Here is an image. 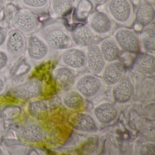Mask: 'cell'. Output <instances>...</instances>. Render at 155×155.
<instances>
[{
	"instance_id": "34",
	"label": "cell",
	"mask_w": 155,
	"mask_h": 155,
	"mask_svg": "<svg viewBox=\"0 0 155 155\" xmlns=\"http://www.w3.org/2000/svg\"><path fill=\"white\" fill-rule=\"evenodd\" d=\"M7 152L5 151V150H4V149L1 147V146H0V155H7Z\"/></svg>"
},
{
	"instance_id": "5",
	"label": "cell",
	"mask_w": 155,
	"mask_h": 155,
	"mask_svg": "<svg viewBox=\"0 0 155 155\" xmlns=\"http://www.w3.org/2000/svg\"><path fill=\"white\" fill-rule=\"evenodd\" d=\"M112 37L120 50L130 54L139 51L140 48L139 37L131 28L119 27L113 31Z\"/></svg>"
},
{
	"instance_id": "6",
	"label": "cell",
	"mask_w": 155,
	"mask_h": 155,
	"mask_svg": "<svg viewBox=\"0 0 155 155\" xmlns=\"http://www.w3.org/2000/svg\"><path fill=\"white\" fill-rule=\"evenodd\" d=\"M87 22L98 38L103 39L109 37L115 30L116 24L104 9L95 11Z\"/></svg>"
},
{
	"instance_id": "29",
	"label": "cell",
	"mask_w": 155,
	"mask_h": 155,
	"mask_svg": "<svg viewBox=\"0 0 155 155\" xmlns=\"http://www.w3.org/2000/svg\"><path fill=\"white\" fill-rule=\"evenodd\" d=\"M155 153V144L154 142H148L141 146L139 150L140 155H154Z\"/></svg>"
},
{
	"instance_id": "10",
	"label": "cell",
	"mask_w": 155,
	"mask_h": 155,
	"mask_svg": "<svg viewBox=\"0 0 155 155\" xmlns=\"http://www.w3.org/2000/svg\"><path fill=\"white\" fill-rule=\"evenodd\" d=\"M60 65L72 70H79L87 67L86 51L77 47H71L62 51Z\"/></svg>"
},
{
	"instance_id": "27",
	"label": "cell",
	"mask_w": 155,
	"mask_h": 155,
	"mask_svg": "<svg viewBox=\"0 0 155 155\" xmlns=\"http://www.w3.org/2000/svg\"><path fill=\"white\" fill-rule=\"evenodd\" d=\"M139 37L140 46L149 53L154 54L155 51V29L154 24L142 29Z\"/></svg>"
},
{
	"instance_id": "18",
	"label": "cell",
	"mask_w": 155,
	"mask_h": 155,
	"mask_svg": "<svg viewBox=\"0 0 155 155\" xmlns=\"http://www.w3.org/2000/svg\"><path fill=\"white\" fill-rule=\"evenodd\" d=\"M124 65L119 61L108 62L101 72L102 81L107 85L113 86L125 74Z\"/></svg>"
},
{
	"instance_id": "28",
	"label": "cell",
	"mask_w": 155,
	"mask_h": 155,
	"mask_svg": "<svg viewBox=\"0 0 155 155\" xmlns=\"http://www.w3.org/2000/svg\"><path fill=\"white\" fill-rule=\"evenodd\" d=\"M11 61L9 56L4 50L0 48V73H2L8 69Z\"/></svg>"
},
{
	"instance_id": "37",
	"label": "cell",
	"mask_w": 155,
	"mask_h": 155,
	"mask_svg": "<svg viewBox=\"0 0 155 155\" xmlns=\"http://www.w3.org/2000/svg\"><path fill=\"white\" fill-rule=\"evenodd\" d=\"M2 0H0V7L2 6Z\"/></svg>"
},
{
	"instance_id": "21",
	"label": "cell",
	"mask_w": 155,
	"mask_h": 155,
	"mask_svg": "<svg viewBox=\"0 0 155 155\" xmlns=\"http://www.w3.org/2000/svg\"><path fill=\"white\" fill-rule=\"evenodd\" d=\"M52 78L57 87L61 89L69 87L74 84L76 80V74L73 70L62 65L53 70Z\"/></svg>"
},
{
	"instance_id": "8",
	"label": "cell",
	"mask_w": 155,
	"mask_h": 155,
	"mask_svg": "<svg viewBox=\"0 0 155 155\" xmlns=\"http://www.w3.org/2000/svg\"><path fill=\"white\" fill-rule=\"evenodd\" d=\"M43 90L41 81L37 78H31L16 84L12 87L11 92L16 98L27 101L40 97Z\"/></svg>"
},
{
	"instance_id": "16",
	"label": "cell",
	"mask_w": 155,
	"mask_h": 155,
	"mask_svg": "<svg viewBox=\"0 0 155 155\" xmlns=\"http://www.w3.org/2000/svg\"><path fill=\"white\" fill-rule=\"evenodd\" d=\"M113 86L112 97L116 102L124 104L130 100L134 93V87L129 77L125 75Z\"/></svg>"
},
{
	"instance_id": "4",
	"label": "cell",
	"mask_w": 155,
	"mask_h": 155,
	"mask_svg": "<svg viewBox=\"0 0 155 155\" xmlns=\"http://www.w3.org/2000/svg\"><path fill=\"white\" fill-rule=\"evenodd\" d=\"M26 52L31 61L38 64L49 58L56 51L51 50L46 42L35 33L26 37Z\"/></svg>"
},
{
	"instance_id": "15",
	"label": "cell",
	"mask_w": 155,
	"mask_h": 155,
	"mask_svg": "<svg viewBox=\"0 0 155 155\" xmlns=\"http://www.w3.org/2000/svg\"><path fill=\"white\" fill-rule=\"evenodd\" d=\"M86 54L87 67L90 72L95 75H101L106 61L98 44L95 43L87 48Z\"/></svg>"
},
{
	"instance_id": "35",
	"label": "cell",
	"mask_w": 155,
	"mask_h": 155,
	"mask_svg": "<svg viewBox=\"0 0 155 155\" xmlns=\"http://www.w3.org/2000/svg\"><path fill=\"white\" fill-rule=\"evenodd\" d=\"M97 4H103L105 3L106 0H94Z\"/></svg>"
},
{
	"instance_id": "31",
	"label": "cell",
	"mask_w": 155,
	"mask_h": 155,
	"mask_svg": "<svg viewBox=\"0 0 155 155\" xmlns=\"http://www.w3.org/2000/svg\"><path fill=\"white\" fill-rule=\"evenodd\" d=\"M6 87L7 83L6 78L2 73H0V96L5 92Z\"/></svg>"
},
{
	"instance_id": "24",
	"label": "cell",
	"mask_w": 155,
	"mask_h": 155,
	"mask_svg": "<svg viewBox=\"0 0 155 155\" xmlns=\"http://www.w3.org/2000/svg\"><path fill=\"white\" fill-rule=\"evenodd\" d=\"M28 111L33 119L39 121L46 120L49 114L48 104L44 101L40 100L30 102L28 105Z\"/></svg>"
},
{
	"instance_id": "13",
	"label": "cell",
	"mask_w": 155,
	"mask_h": 155,
	"mask_svg": "<svg viewBox=\"0 0 155 155\" xmlns=\"http://www.w3.org/2000/svg\"><path fill=\"white\" fill-rule=\"evenodd\" d=\"M18 135L23 141L28 143L41 142L46 137L42 126L35 121H29L23 124L19 130Z\"/></svg>"
},
{
	"instance_id": "1",
	"label": "cell",
	"mask_w": 155,
	"mask_h": 155,
	"mask_svg": "<svg viewBox=\"0 0 155 155\" xmlns=\"http://www.w3.org/2000/svg\"><path fill=\"white\" fill-rule=\"evenodd\" d=\"M54 51H63L73 47L71 31L61 18L49 19L36 33Z\"/></svg>"
},
{
	"instance_id": "19",
	"label": "cell",
	"mask_w": 155,
	"mask_h": 155,
	"mask_svg": "<svg viewBox=\"0 0 155 155\" xmlns=\"http://www.w3.org/2000/svg\"><path fill=\"white\" fill-rule=\"evenodd\" d=\"M96 120L101 124H110L114 121L118 114L117 108L112 103L103 102L98 104L93 109Z\"/></svg>"
},
{
	"instance_id": "14",
	"label": "cell",
	"mask_w": 155,
	"mask_h": 155,
	"mask_svg": "<svg viewBox=\"0 0 155 155\" xmlns=\"http://www.w3.org/2000/svg\"><path fill=\"white\" fill-rule=\"evenodd\" d=\"M69 123L75 130L83 132H93L97 130L95 118L86 112H75L70 116Z\"/></svg>"
},
{
	"instance_id": "20",
	"label": "cell",
	"mask_w": 155,
	"mask_h": 155,
	"mask_svg": "<svg viewBox=\"0 0 155 155\" xmlns=\"http://www.w3.org/2000/svg\"><path fill=\"white\" fill-rule=\"evenodd\" d=\"M133 70L137 73L145 76L154 75L155 72V58L150 53L138 54L132 66Z\"/></svg>"
},
{
	"instance_id": "30",
	"label": "cell",
	"mask_w": 155,
	"mask_h": 155,
	"mask_svg": "<svg viewBox=\"0 0 155 155\" xmlns=\"http://www.w3.org/2000/svg\"><path fill=\"white\" fill-rule=\"evenodd\" d=\"M8 29L5 27L0 26V48L3 49L8 35Z\"/></svg>"
},
{
	"instance_id": "33",
	"label": "cell",
	"mask_w": 155,
	"mask_h": 155,
	"mask_svg": "<svg viewBox=\"0 0 155 155\" xmlns=\"http://www.w3.org/2000/svg\"><path fill=\"white\" fill-rule=\"evenodd\" d=\"M3 130H4V125H3V120L0 115V135L2 134Z\"/></svg>"
},
{
	"instance_id": "36",
	"label": "cell",
	"mask_w": 155,
	"mask_h": 155,
	"mask_svg": "<svg viewBox=\"0 0 155 155\" xmlns=\"http://www.w3.org/2000/svg\"><path fill=\"white\" fill-rule=\"evenodd\" d=\"M147 1L150 2H153V3H155V0H147Z\"/></svg>"
},
{
	"instance_id": "32",
	"label": "cell",
	"mask_w": 155,
	"mask_h": 155,
	"mask_svg": "<svg viewBox=\"0 0 155 155\" xmlns=\"http://www.w3.org/2000/svg\"><path fill=\"white\" fill-rule=\"evenodd\" d=\"M5 9L3 6H2L0 7V22L4 20L5 18Z\"/></svg>"
},
{
	"instance_id": "11",
	"label": "cell",
	"mask_w": 155,
	"mask_h": 155,
	"mask_svg": "<svg viewBox=\"0 0 155 155\" xmlns=\"http://www.w3.org/2000/svg\"><path fill=\"white\" fill-rule=\"evenodd\" d=\"M155 18V3L141 0L134 7V25L142 29L154 24Z\"/></svg>"
},
{
	"instance_id": "26",
	"label": "cell",
	"mask_w": 155,
	"mask_h": 155,
	"mask_svg": "<svg viewBox=\"0 0 155 155\" xmlns=\"http://www.w3.org/2000/svg\"><path fill=\"white\" fill-rule=\"evenodd\" d=\"M73 0H51L50 10L55 18H62L73 10Z\"/></svg>"
},
{
	"instance_id": "23",
	"label": "cell",
	"mask_w": 155,
	"mask_h": 155,
	"mask_svg": "<svg viewBox=\"0 0 155 155\" xmlns=\"http://www.w3.org/2000/svg\"><path fill=\"white\" fill-rule=\"evenodd\" d=\"M106 62L118 60L120 55V49L112 37L102 39L98 44Z\"/></svg>"
},
{
	"instance_id": "12",
	"label": "cell",
	"mask_w": 155,
	"mask_h": 155,
	"mask_svg": "<svg viewBox=\"0 0 155 155\" xmlns=\"http://www.w3.org/2000/svg\"><path fill=\"white\" fill-rule=\"evenodd\" d=\"M73 45L81 48H87L96 43L98 37L88 24H79L71 31Z\"/></svg>"
},
{
	"instance_id": "17",
	"label": "cell",
	"mask_w": 155,
	"mask_h": 155,
	"mask_svg": "<svg viewBox=\"0 0 155 155\" xmlns=\"http://www.w3.org/2000/svg\"><path fill=\"white\" fill-rule=\"evenodd\" d=\"M97 3L94 0H73V19L78 23L88 21L96 9Z\"/></svg>"
},
{
	"instance_id": "7",
	"label": "cell",
	"mask_w": 155,
	"mask_h": 155,
	"mask_svg": "<svg viewBox=\"0 0 155 155\" xmlns=\"http://www.w3.org/2000/svg\"><path fill=\"white\" fill-rule=\"evenodd\" d=\"M75 90L83 97L91 98L97 96L103 87V81L97 75L87 73L81 75L75 81Z\"/></svg>"
},
{
	"instance_id": "9",
	"label": "cell",
	"mask_w": 155,
	"mask_h": 155,
	"mask_svg": "<svg viewBox=\"0 0 155 155\" xmlns=\"http://www.w3.org/2000/svg\"><path fill=\"white\" fill-rule=\"evenodd\" d=\"M3 49L12 61L18 59L26 52V36L18 31H11L8 33Z\"/></svg>"
},
{
	"instance_id": "25",
	"label": "cell",
	"mask_w": 155,
	"mask_h": 155,
	"mask_svg": "<svg viewBox=\"0 0 155 155\" xmlns=\"http://www.w3.org/2000/svg\"><path fill=\"white\" fill-rule=\"evenodd\" d=\"M61 101L65 107L72 110H78L84 106V97L76 90H70L64 92Z\"/></svg>"
},
{
	"instance_id": "2",
	"label": "cell",
	"mask_w": 155,
	"mask_h": 155,
	"mask_svg": "<svg viewBox=\"0 0 155 155\" xmlns=\"http://www.w3.org/2000/svg\"><path fill=\"white\" fill-rule=\"evenodd\" d=\"M104 10L115 24L131 28L134 26V3L132 0H106Z\"/></svg>"
},
{
	"instance_id": "22",
	"label": "cell",
	"mask_w": 155,
	"mask_h": 155,
	"mask_svg": "<svg viewBox=\"0 0 155 155\" xmlns=\"http://www.w3.org/2000/svg\"><path fill=\"white\" fill-rule=\"evenodd\" d=\"M51 0H13L20 9L28 10L36 15H43L48 12Z\"/></svg>"
},
{
	"instance_id": "3",
	"label": "cell",
	"mask_w": 155,
	"mask_h": 155,
	"mask_svg": "<svg viewBox=\"0 0 155 155\" xmlns=\"http://www.w3.org/2000/svg\"><path fill=\"white\" fill-rule=\"evenodd\" d=\"M37 15L28 10L20 9L13 13L11 26L13 30L20 31L27 37L35 34L40 26Z\"/></svg>"
}]
</instances>
